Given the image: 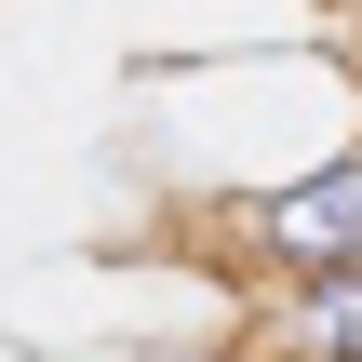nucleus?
Segmentation results:
<instances>
[{
	"label": "nucleus",
	"mask_w": 362,
	"mask_h": 362,
	"mask_svg": "<svg viewBox=\"0 0 362 362\" xmlns=\"http://www.w3.org/2000/svg\"><path fill=\"white\" fill-rule=\"evenodd\" d=\"M282 349L296 362H362V269H309L282 296Z\"/></svg>",
	"instance_id": "2"
},
{
	"label": "nucleus",
	"mask_w": 362,
	"mask_h": 362,
	"mask_svg": "<svg viewBox=\"0 0 362 362\" xmlns=\"http://www.w3.org/2000/svg\"><path fill=\"white\" fill-rule=\"evenodd\" d=\"M242 242H255L282 282H309V269H362V148L282 175V188H255V202H242Z\"/></svg>",
	"instance_id": "1"
}]
</instances>
